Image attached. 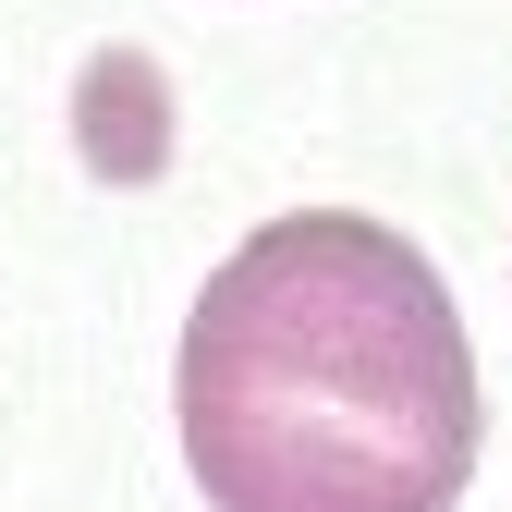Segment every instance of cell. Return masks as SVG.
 <instances>
[{
  "label": "cell",
  "mask_w": 512,
  "mask_h": 512,
  "mask_svg": "<svg viewBox=\"0 0 512 512\" xmlns=\"http://www.w3.org/2000/svg\"><path fill=\"white\" fill-rule=\"evenodd\" d=\"M171 415L208 512H452L488 427L439 269L354 208H293L208 269Z\"/></svg>",
  "instance_id": "obj_1"
}]
</instances>
